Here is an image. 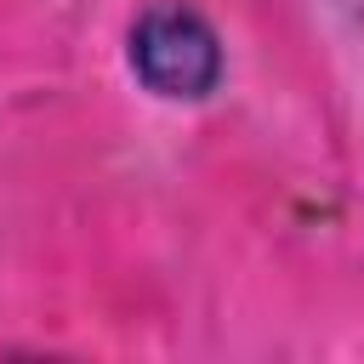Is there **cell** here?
<instances>
[{
	"label": "cell",
	"instance_id": "cell-1",
	"mask_svg": "<svg viewBox=\"0 0 364 364\" xmlns=\"http://www.w3.org/2000/svg\"><path fill=\"white\" fill-rule=\"evenodd\" d=\"M131 68L159 97H205L222 74V51L205 17L188 6H154L131 28Z\"/></svg>",
	"mask_w": 364,
	"mask_h": 364
}]
</instances>
